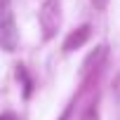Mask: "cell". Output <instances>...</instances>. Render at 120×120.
I'll return each mask as SVG.
<instances>
[{"label": "cell", "instance_id": "obj_1", "mask_svg": "<svg viewBox=\"0 0 120 120\" xmlns=\"http://www.w3.org/2000/svg\"><path fill=\"white\" fill-rule=\"evenodd\" d=\"M19 42V31L14 21V10H12V0H0V47L14 52Z\"/></svg>", "mask_w": 120, "mask_h": 120}, {"label": "cell", "instance_id": "obj_2", "mask_svg": "<svg viewBox=\"0 0 120 120\" xmlns=\"http://www.w3.org/2000/svg\"><path fill=\"white\" fill-rule=\"evenodd\" d=\"M38 19H40L42 38L45 40L54 38V33L59 31V24H61V0H45Z\"/></svg>", "mask_w": 120, "mask_h": 120}, {"label": "cell", "instance_id": "obj_3", "mask_svg": "<svg viewBox=\"0 0 120 120\" xmlns=\"http://www.w3.org/2000/svg\"><path fill=\"white\" fill-rule=\"evenodd\" d=\"M90 26L85 24V26H80L78 31H73L68 38H66V42H64V52H73V49H78V47H82L87 40H90Z\"/></svg>", "mask_w": 120, "mask_h": 120}, {"label": "cell", "instance_id": "obj_4", "mask_svg": "<svg viewBox=\"0 0 120 120\" xmlns=\"http://www.w3.org/2000/svg\"><path fill=\"white\" fill-rule=\"evenodd\" d=\"M104 56H106V47L101 45V47H97V49L87 56V61L82 64V73H90V71H92V66H99V61H101Z\"/></svg>", "mask_w": 120, "mask_h": 120}, {"label": "cell", "instance_id": "obj_5", "mask_svg": "<svg viewBox=\"0 0 120 120\" xmlns=\"http://www.w3.org/2000/svg\"><path fill=\"white\" fill-rule=\"evenodd\" d=\"M92 3H94V7H97V10H106L108 0H92Z\"/></svg>", "mask_w": 120, "mask_h": 120}]
</instances>
